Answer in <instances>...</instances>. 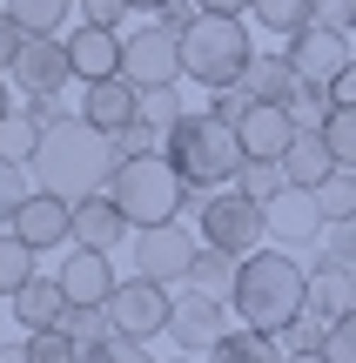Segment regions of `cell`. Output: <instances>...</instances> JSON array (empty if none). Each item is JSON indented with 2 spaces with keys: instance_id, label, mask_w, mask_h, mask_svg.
Instances as JSON below:
<instances>
[{
  "instance_id": "6da1fadb",
  "label": "cell",
  "mask_w": 356,
  "mask_h": 363,
  "mask_svg": "<svg viewBox=\"0 0 356 363\" xmlns=\"http://www.w3.org/2000/svg\"><path fill=\"white\" fill-rule=\"evenodd\" d=\"M115 169H121L115 135L94 128L88 115H61V121H47V135H40L34 162H27L34 189L61 195V202H88V195H101L108 182H115Z\"/></svg>"
},
{
  "instance_id": "7a4b0ae2",
  "label": "cell",
  "mask_w": 356,
  "mask_h": 363,
  "mask_svg": "<svg viewBox=\"0 0 356 363\" xmlns=\"http://www.w3.org/2000/svg\"><path fill=\"white\" fill-rule=\"evenodd\" d=\"M229 310H236L249 330L282 337L296 316H309V269L296 256H282V249H255V256H242V269H236Z\"/></svg>"
},
{
  "instance_id": "3957f363",
  "label": "cell",
  "mask_w": 356,
  "mask_h": 363,
  "mask_svg": "<svg viewBox=\"0 0 356 363\" xmlns=\"http://www.w3.org/2000/svg\"><path fill=\"white\" fill-rule=\"evenodd\" d=\"M108 195L121 202V216H128L134 229L202 216V202H209V189H202V182H188L168 155H128V162L115 169V182H108Z\"/></svg>"
},
{
  "instance_id": "277c9868",
  "label": "cell",
  "mask_w": 356,
  "mask_h": 363,
  "mask_svg": "<svg viewBox=\"0 0 356 363\" xmlns=\"http://www.w3.org/2000/svg\"><path fill=\"white\" fill-rule=\"evenodd\" d=\"M182 67L195 88H236L255 67V40L242 27V13H202L182 34Z\"/></svg>"
},
{
  "instance_id": "5b68a950",
  "label": "cell",
  "mask_w": 356,
  "mask_h": 363,
  "mask_svg": "<svg viewBox=\"0 0 356 363\" xmlns=\"http://www.w3.org/2000/svg\"><path fill=\"white\" fill-rule=\"evenodd\" d=\"M168 162L182 169L188 182H202V189H222V182L242 175V162H249V148H242L236 121H215V115H182L168 128Z\"/></svg>"
},
{
  "instance_id": "8992f818",
  "label": "cell",
  "mask_w": 356,
  "mask_h": 363,
  "mask_svg": "<svg viewBox=\"0 0 356 363\" xmlns=\"http://www.w3.org/2000/svg\"><path fill=\"white\" fill-rule=\"evenodd\" d=\"M121 74H128L134 88H175V81L188 74L182 67V27L148 21V27H134V34H121Z\"/></svg>"
},
{
  "instance_id": "52a82bcc",
  "label": "cell",
  "mask_w": 356,
  "mask_h": 363,
  "mask_svg": "<svg viewBox=\"0 0 356 363\" xmlns=\"http://www.w3.org/2000/svg\"><path fill=\"white\" fill-rule=\"evenodd\" d=\"M195 222H202V242H209V249H229V256H255V249H263V235H269L263 202H255V195H242V189L209 195Z\"/></svg>"
},
{
  "instance_id": "ba28073f",
  "label": "cell",
  "mask_w": 356,
  "mask_h": 363,
  "mask_svg": "<svg viewBox=\"0 0 356 363\" xmlns=\"http://www.w3.org/2000/svg\"><path fill=\"white\" fill-rule=\"evenodd\" d=\"M128 256H134V276H155V283H188L202 242L182 229V222H155V229H134Z\"/></svg>"
},
{
  "instance_id": "9c48e42d",
  "label": "cell",
  "mask_w": 356,
  "mask_h": 363,
  "mask_svg": "<svg viewBox=\"0 0 356 363\" xmlns=\"http://www.w3.org/2000/svg\"><path fill=\"white\" fill-rule=\"evenodd\" d=\"M108 316H115V330L121 337H155V330H168L175 323V296H168V283H155V276H128V283L108 296Z\"/></svg>"
},
{
  "instance_id": "30bf717a",
  "label": "cell",
  "mask_w": 356,
  "mask_h": 363,
  "mask_svg": "<svg viewBox=\"0 0 356 363\" xmlns=\"http://www.w3.org/2000/svg\"><path fill=\"white\" fill-rule=\"evenodd\" d=\"M168 337H175V350H215V343L229 337V310H222V296H209V289H195L188 283L182 296H175V323H168Z\"/></svg>"
},
{
  "instance_id": "8fae6325",
  "label": "cell",
  "mask_w": 356,
  "mask_h": 363,
  "mask_svg": "<svg viewBox=\"0 0 356 363\" xmlns=\"http://www.w3.org/2000/svg\"><path fill=\"white\" fill-rule=\"evenodd\" d=\"M289 61H296V74L309 81V88H336V74L356 61L350 54V34H336V27H303V34H289Z\"/></svg>"
},
{
  "instance_id": "7c38bea8",
  "label": "cell",
  "mask_w": 356,
  "mask_h": 363,
  "mask_svg": "<svg viewBox=\"0 0 356 363\" xmlns=\"http://www.w3.org/2000/svg\"><path fill=\"white\" fill-rule=\"evenodd\" d=\"M67 81H74L67 40H61V34H27L21 61H13V88H21V94H61Z\"/></svg>"
},
{
  "instance_id": "4fadbf2b",
  "label": "cell",
  "mask_w": 356,
  "mask_h": 363,
  "mask_svg": "<svg viewBox=\"0 0 356 363\" xmlns=\"http://www.w3.org/2000/svg\"><path fill=\"white\" fill-rule=\"evenodd\" d=\"M13 235H21L27 249H61V242H74V202H61V195H47V189H34L27 195V208L13 216Z\"/></svg>"
},
{
  "instance_id": "5bb4252c",
  "label": "cell",
  "mask_w": 356,
  "mask_h": 363,
  "mask_svg": "<svg viewBox=\"0 0 356 363\" xmlns=\"http://www.w3.org/2000/svg\"><path fill=\"white\" fill-rule=\"evenodd\" d=\"M128 235H134V222L121 216V202L108 189L88 195V202H74V249H101V256H115Z\"/></svg>"
},
{
  "instance_id": "9a60e30c",
  "label": "cell",
  "mask_w": 356,
  "mask_h": 363,
  "mask_svg": "<svg viewBox=\"0 0 356 363\" xmlns=\"http://www.w3.org/2000/svg\"><path fill=\"white\" fill-rule=\"evenodd\" d=\"M263 216H269V235H276V242H309L316 229H330V216H323L316 189H296V182H289L282 195H269Z\"/></svg>"
},
{
  "instance_id": "2e32d148",
  "label": "cell",
  "mask_w": 356,
  "mask_h": 363,
  "mask_svg": "<svg viewBox=\"0 0 356 363\" xmlns=\"http://www.w3.org/2000/svg\"><path fill=\"white\" fill-rule=\"evenodd\" d=\"M81 115L94 121V128L121 135L128 121H142V88H134L128 74H108V81H88V94H81Z\"/></svg>"
},
{
  "instance_id": "e0dca14e",
  "label": "cell",
  "mask_w": 356,
  "mask_h": 363,
  "mask_svg": "<svg viewBox=\"0 0 356 363\" xmlns=\"http://www.w3.org/2000/svg\"><path fill=\"white\" fill-rule=\"evenodd\" d=\"M61 289H67V303L108 310V296L121 289V276H115V262H108L101 249H74V256L61 262Z\"/></svg>"
},
{
  "instance_id": "ac0fdd59",
  "label": "cell",
  "mask_w": 356,
  "mask_h": 363,
  "mask_svg": "<svg viewBox=\"0 0 356 363\" xmlns=\"http://www.w3.org/2000/svg\"><path fill=\"white\" fill-rule=\"evenodd\" d=\"M236 135H242V148H249V155H269V162H282V155H289V142H296L303 128H296V115H289L282 101H255L249 115L236 121Z\"/></svg>"
},
{
  "instance_id": "d6986e66",
  "label": "cell",
  "mask_w": 356,
  "mask_h": 363,
  "mask_svg": "<svg viewBox=\"0 0 356 363\" xmlns=\"http://www.w3.org/2000/svg\"><path fill=\"white\" fill-rule=\"evenodd\" d=\"M67 61H74V81L121 74V34H115V27H88V21H81L74 34H67Z\"/></svg>"
},
{
  "instance_id": "ffe728a7",
  "label": "cell",
  "mask_w": 356,
  "mask_h": 363,
  "mask_svg": "<svg viewBox=\"0 0 356 363\" xmlns=\"http://www.w3.org/2000/svg\"><path fill=\"white\" fill-rule=\"evenodd\" d=\"M350 310H356V269H343L336 256H316V269H309V316L336 323Z\"/></svg>"
},
{
  "instance_id": "44dd1931",
  "label": "cell",
  "mask_w": 356,
  "mask_h": 363,
  "mask_svg": "<svg viewBox=\"0 0 356 363\" xmlns=\"http://www.w3.org/2000/svg\"><path fill=\"white\" fill-rule=\"evenodd\" d=\"M7 303H13V316H21L27 330H61V316L74 310V303H67V289H61V276H47V283L34 276V283H27V289H13Z\"/></svg>"
},
{
  "instance_id": "7402d4cb",
  "label": "cell",
  "mask_w": 356,
  "mask_h": 363,
  "mask_svg": "<svg viewBox=\"0 0 356 363\" xmlns=\"http://www.w3.org/2000/svg\"><path fill=\"white\" fill-rule=\"evenodd\" d=\"M282 169H289L296 189H323V182L336 175V155H330V142H323V128H303L289 142V155H282Z\"/></svg>"
},
{
  "instance_id": "603a6c76",
  "label": "cell",
  "mask_w": 356,
  "mask_h": 363,
  "mask_svg": "<svg viewBox=\"0 0 356 363\" xmlns=\"http://www.w3.org/2000/svg\"><path fill=\"white\" fill-rule=\"evenodd\" d=\"M242 81H249V94H255V101H282V108L303 94V74H296V61H289V54H255V67H249Z\"/></svg>"
},
{
  "instance_id": "cb8c5ba5",
  "label": "cell",
  "mask_w": 356,
  "mask_h": 363,
  "mask_svg": "<svg viewBox=\"0 0 356 363\" xmlns=\"http://www.w3.org/2000/svg\"><path fill=\"white\" fill-rule=\"evenodd\" d=\"M209 363H289V350H282V337L242 323V330H229V337L209 350Z\"/></svg>"
},
{
  "instance_id": "d4e9b609",
  "label": "cell",
  "mask_w": 356,
  "mask_h": 363,
  "mask_svg": "<svg viewBox=\"0 0 356 363\" xmlns=\"http://www.w3.org/2000/svg\"><path fill=\"white\" fill-rule=\"evenodd\" d=\"M236 269H242V256H229V249H209V242H202V256H195V269H188V283L209 289V296H229V289H236Z\"/></svg>"
},
{
  "instance_id": "484cf974",
  "label": "cell",
  "mask_w": 356,
  "mask_h": 363,
  "mask_svg": "<svg viewBox=\"0 0 356 363\" xmlns=\"http://www.w3.org/2000/svg\"><path fill=\"white\" fill-rule=\"evenodd\" d=\"M249 13L269 34H303V27H316V0H255Z\"/></svg>"
},
{
  "instance_id": "4316f807",
  "label": "cell",
  "mask_w": 356,
  "mask_h": 363,
  "mask_svg": "<svg viewBox=\"0 0 356 363\" xmlns=\"http://www.w3.org/2000/svg\"><path fill=\"white\" fill-rule=\"evenodd\" d=\"M34 256H40V249H27L13 229L0 235V296H13V289H27V283H34Z\"/></svg>"
},
{
  "instance_id": "83f0119b",
  "label": "cell",
  "mask_w": 356,
  "mask_h": 363,
  "mask_svg": "<svg viewBox=\"0 0 356 363\" xmlns=\"http://www.w3.org/2000/svg\"><path fill=\"white\" fill-rule=\"evenodd\" d=\"M40 135H47V128H40V121L27 115V108H13V115L0 121V155H7V162H34Z\"/></svg>"
},
{
  "instance_id": "f1b7e54d",
  "label": "cell",
  "mask_w": 356,
  "mask_h": 363,
  "mask_svg": "<svg viewBox=\"0 0 356 363\" xmlns=\"http://www.w3.org/2000/svg\"><path fill=\"white\" fill-rule=\"evenodd\" d=\"M236 189L255 195V202H269V195L289 189V169H282V162H269V155H249V162H242V175H236Z\"/></svg>"
},
{
  "instance_id": "f546056e",
  "label": "cell",
  "mask_w": 356,
  "mask_h": 363,
  "mask_svg": "<svg viewBox=\"0 0 356 363\" xmlns=\"http://www.w3.org/2000/svg\"><path fill=\"white\" fill-rule=\"evenodd\" d=\"M67 7H74V0H7V13L27 27V34H61Z\"/></svg>"
},
{
  "instance_id": "4dcf8cb0",
  "label": "cell",
  "mask_w": 356,
  "mask_h": 363,
  "mask_svg": "<svg viewBox=\"0 0 356 363\" xmlns=\"http://www.w3.org/2000/svg\"><path fill=\"white\" fill-rule=\"evenodd\" d=\"M27 195H34L27 162H7V155H0V229H13V216L27 208Z\"/></svg>"
},
{
  "instance_id": "1f68e13d",
  "label": "cell",
  "mask_w": 356,
  "mask_h": 363,
  "mask_svg": "<svg viewBox=\"0 0 356 363\" xmlns=\"http://www.w3.org/2000/svg\"><path fill=\"white\" fill-rule=\"evenodd\" d=\"M323 142H330L336 169H356V101H336V115L323 121Z\"/></svg>"
},
{
  "instance_id": "d6a6232c",
  "label": "cell",
  "mask_w": 356,
  "mask_h": 363,
  "mask_svg": "<svg viewBox=\"0 0 356 363\" xmlns=\"http://www.w3.org/2000/svg\"><path fill=\"white\" fill-rule=\"evenodd\" d=\"M61 330L81 343V350H94V343H108V337H115V316H108V310H88V303H74V310L61 316Z\"/></svg>"
},
{
  "instance_id": "836d02e7",
  "label": "cell",
  "mask_w": 356,
  "mask_h": 363,
  "mask_svg": "<svg viewBox=\"0 0 356 363\" xmlns=\"http://www.w3.org/2000/svg\"><path fill=\"white\" fill-rule=\"evenodd\" d=\"M27 363H81V343L67 330H27Z\"/></svg>"
},
{
  "instance_id": "e575fe53",
  "label": "cell",
  "mask_w": 356,
  "mask_h": 363,
  "mask_svg": "<svg viewBox=\"0 0 356 363\" xmlns=\"http://www.w3.org/2000/svg\"><path fill=\"white\" fill-rule=\"evenodd\" d=\"M316 202H323V216H330V222H350L356 216V169H336L316 189Z\"/></svg>"
},
{
  "instance_id": "d590c367",
  "label": "cell",
  "mask_w": 356,
  "mask_h": 363,
  "mask_svg": "<svg viewBox=\"0 0 356 363\" xmlns=\"http://www.w3.org/2000/svg\"><path fill=\"white\" fill-rule=\"evenodd\" d=\"M115 155L128 162V155H168V135L155 128V121H128V128L115 135Z\"/></svg>"
},
{
  "instance_id": "8d00e7d4",
  "label": "cell",
  "mask_w": 356,
  "mask_h": 363,
  "mask_svg": "<svg viewBox=\"0 0 356 363\" xmlns=\"http://www.w3.org/2000/svg\"><path fill=\"white\" fill-rule=\"evenodd\" d=\"M289 115H296V128H323V121L336 115V94H330V88H309V81H303V94L289 101Z\"/></svg>"
},
{
  "instance_id": "74e56055",
  "label": "cell",
  "mask_w": 356,
  "mask_h": 363,
  "mask_svg": "<svg viewBox=\"0 0 356 363\" xmlns=\"http://www.w3.org/2000/svg\"><path fill=\"white\" fill-rule=\"evenodd\" d=\"M182 115H188V108H182V94H175V88H142V121H155L161 135H168Z\"/></svg>"
},
{
  "instance_id": "f35d334b",
  "label": "cell",
  "mask_w": 356,
  "mask_h": 363,
  "mask_svg": "<svg viewBox=\"0 0 356 363\" xmlns=\"http://www.w3.org/2000/svg\"><path fill=\"white\" fill-rule=\"evenodd\" d=\"M323 343H330V323H323V316H296V323L282 330V350H289V357H303V350H323Z\"/></svg>"
},
{
  "instance_id": "ab89813d",
  "label": "cell",
  "mask_w": 356,
  "mask_h": 363,
  "mask_svg": "<svg viewBox=\"0 0 356 363\" xmlns=\"http://www.w3.org/2000/svg\"><path fill=\"white\" fill-rule=\"evenodd\" d=\"M81 363H148V350H142V337H108V343H94V350H81Z\"/></svg>"
},
{
  "instance_id": "60d3db41",
  "label": "cell",
  "mask_w": 356,
  "mask_h": 363,
  "mask_svg": "<svg viewBox=\"0 0 356 363\" xmlns=\"http://www.w3.org/2000/svg\"><path fill=\"white\" fill-rule=\"evenodd\" d=\"M249 108H255L249 81H236V88H209V115H215V121H242Z\"/></svg>"
},
{
  "instance_id": "b9f144b4",
  "label": "cell",
  "mask_w": 356,
  "mask_h": 363,
  "mask_svg": "<svg viewBox=\"0 0 356 363\" xmlns=\"http://www.w3.org/2000/svg\"><path fill=\"white\" fill-rule=\"evenodd\" d=\"M323 357H330V363H356V310L330 323V343H323Z\"/></svg>"
},
{
  "instance_id": "7bdbcfd3",
  "label": "cell",
  "mask_w": 356,
  "mask_h": 363,
  "mask_svg": "<svg viewBox=\"0 0 356 363\" xmlns=\"http://www.w3.org/2000/svg\"><path fill=\"white\" fill-rule=\"evenodd\" d=\"M21 48H27V27L13 21L7 7H0V74H13V61H21Z\"/></svg>"
},
{
  "instance_id": "ee69618b",
  "label": "cell",
  "mask_w": 356,
  "mask_h": 363,
  "mask_svg": "<svg viewBox=\"0 0 356 363\" xmlns=\"http://www.w3.org/2000/svg\"><path fill=\"white\" fill-rule=\"evenodd\" d=\"M323 256H336L343 269H356V216L350 222H330V249H323Z\"/></svg>"
},
{
  "instance_id": "f6af8a7d",
  "label": "cell",
  "mask_w": 356,
  "mask_h": 363,
  "mask_svg": "<svg viewBox=\"0 0 356 363\" xmlns=\"http://www.w3.org/2000/svg\"><path fill=\"white\" fill-rule=\"evenodd\" d=\"M81 13H88V27H121V21H128V0H81Z\"/></svg>"
},
{
  "instance_id": "bcb514c9",
  "label": "cell",
  "mask_w": 356,
  "mask_h": 363,
  "mask_svg": "<svg viewBox=\"0 0 356 363\" xmlns=\"http://www.w3.org/2000/svg\"><path fill=\"white\" fill-rule=\"evenodd\" d=\"M316 21L336 27V34H350L356 27V0H316Z\"/></svg>"
},
{
  "instance_id": "7dc6e473",
  "label": "cell",
  "mask_w": 356,
  "mask_h": 363,
  "mask_svg": "<svg viewBox=\"0 0 356 363\" xmlns=\"http://www.w3.org/2000/svg\"><path fill=\"white\" fill-rule=\"evenodd\" d=\"M21 108L47 128V121H61V94H21Z\"/></svg>"
},
{
  "instance_id": "c3c4849f",
  "label": "cell",
  "mask_w": 356,
  "mask_h": 363,
  "mask_svg": "<svg viewBox=\"0 0 356 363\" xmlns=\"http://www.w3.org/2000/svg\"><path fill=\"white\" fill-rule=\"evenodd\" d=\"M330 94H336V101H356V61L343 67V74H336V88H330Z\"/></svg>"
},
{
  "instance_id": "681fc988",
  "label": "cell",
  "mask_w": 356,
  "mask_h": 363,
  "mask_svg": "<svg viewBox=\"0 0 356 363\" xmlns=\"http://www.w3.org/2000/svg\"><path fill=\"white\" fill-rule=\"evenodd\" d=\"M255 0H202V13H249Z\"/></svg>"
},
{
  "instance_id": "f907efd6",
  "label": "cell",
  "mask_w": 356,
  "mask_h": 363,
  "mask_svg": "<svg viewBox=\"0 0 356 363\" xmlns=\"http://www.w3.org/2000/svg\"><path fill=\"white\" fill-rule=\"evenodd\" d=\"M13 115V88H7V74H0V121Z\"/></svg>"
},
{
  "instance_id": "816d5d0a",
  "label": "cell",
  "mask_w": 356,
  "mask_h": 363,
  "mask_svg": "<svg viewBox=\"0 0 356 363\" xmlns=\"http://www.w3.org/2000/svg\"><path fill=\"white\" fill-rule=\"evenodd\" d=\"M128 7H134V13H161L168 0H128Z\"/></svg>"
},
{
  "instance_id": "f5cc1de1",
  "label": "cell",
  "mask_w": 356,
  "mask_h": 363,
  "mask_svg": "<svg viewBox=\"0 0 356 363\" xmlns=\"http://www.w3.org/2000/svg\"><path fill=\"white\" fill-rule=\"evenodd\" d=\"M0 363H27V343H13V350H0Z\"/></svg>"
},
{
  "instance_id": "db71d44e",
  "label": "cell",
  "mask_w": 356,
  "mask_h": 363,
  "mask_svg": "<svg viewBox=\"0 0 356 363\" xmlns=\"http://www.w3.org/2000/svg\"><path fill=\"white\" fill-rule=\"evenodd\" d=\"M289 363H330V357H323V350H303V357H289Z\"/></svg>"
}]
</instances>
